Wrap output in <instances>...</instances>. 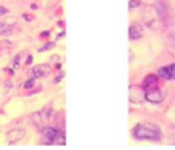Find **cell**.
<instances>
[{"label": "cell", "mask_w": 175, "mask_h": 150, "mask_svg": "<svg viewBox=\"0 0 175 150\" xmlns=\"http://www.w3.org/2000/svg\"><path fill=\"white\" fill-rule=\"evenodd\" d=\"M134 136L137 139H146V141H158L161 138V130L154 126V124H146V122H141V124H137L134 127Z\"/></svg>", "instance_id": "1"}, {"label": "cell", "mask_w": 175, "mask_h": 150, "mask_svg": "<svg viewBox=\"0 0 175 150\" xmlns=\"http://www.w3.org/2000/svg\"><path fill=\"white\" fill-rule=\"evenodd\" d=\"M146 100L149 103L158 104L164 100V91H161L158 86H155V87H152V89L146 91Z\"/></svg>", "instance_id": "2"}, {"label": "cell", "mask_w": 175, "mask_h": 150, "mask_svg": "<svg viewBox=\"0 0 175 150\" xmlns=\"http://www.w3.org/2000/svg\"><path fill=\"white\" fill-rule=\"evenodd\" d=\"M59 135V130L54 129V127H46L43 130V138H42V143L46 146H51L55 143V138Z\"/></svg>", "instance_id": "3"}, {"label": "cell", "mask_w": 175, "mask_h": 150, "mask_svg": "<svg viewBox=\"0 0 175 150\" xmlns=\"http://www.w3.org/2000/svg\"><path fill=\"white\" fill-rule=\"evenodd\" d=\"M158 77L164 78V80H175V63L161 67L158 70Z\"/></svg>", "instance_id": "4"}, {"label": "cell", "mask_w": 175, "mask_h": 150, "mask_svg": "<svg viewBox=\"0 0 175 150\" xmlns=\"http://www.w3.org/2000/svg\"><path fill=\"white\" fill-rule=\"evenodd\" d=\"M25 133H26L25 129H14V130H11V132L8 133V143H9V144L18 143L20 139L25 138Z\"/></svg>", "instance_id": "5"}, {"label": "cell", "mask_w": 175, "mask_h": 150, "mask_svg": "<svg viewBox=\"0 0 175 150\" xmlns=\"http://www.w3.org/2000/svg\"><path fill=\"white\" fill-rule=\"evenodd\" d=\"M32 77L34 78H42V77H46L49 72V66L48 64H40V66H35L32 67Z\"/></svg>", "instance_id": "6"}, {"label": "cell", "mask_w": 175, "mask_h": 150, "mask_svg": "<svg viewBox=\"0 0 175 150\" xmlns=\"http://www.w3.org/2000/svg\"><path fill=\"white\" fill-rule=\"evenodd\" d=\"M143 35V28L140 25H132L129 28V38L131 40H138Z\"/></svg>", "instance_id": "7"}, {"label": "cell", "mask_w": 175, "mask_h": 150, "mask_svg": "<svg viewBox=\"0 0 175 150\" xmlns=\"http://www.w3.org/2000/svg\"><path fill=\"white\" fill-rule=\"evenodd\" d=\"M157 86V75H149V77H146L144 78V83H143V87L146 91H149L152 89V87Z\"/></svg>", "instance_id": "8"}, {"label": "cell", "mask_w": 175, "mask_h": 150, "mask_svg": "<svg viewBox=\"0 0 175 150\" xmlns=\"http://www.w3.org/2000/svg\"><path fill=\"white\" fill-rule=\"evenodd\" d=\"M54 144H59V146H64V144H66V139H64V135L62 133V132H59V135H57V138H55Z\"/></svg>", "instance_id": "9"}, {"label": "cell", "mask_w": 175, "mask_h": 150, "mask_svg": "<svg viewBox=\"0 0 175 150\" xmlns=\"http://www.w3.org/2000/svg\"><path fill=\"white\" fill-rule=\"evenodd\" d=\"M141 5V0H131L129 2V9H134V8H138Z\"/></svg>", "instance_id": "10"}, {"label": "cell", "mask_w": 175, "mask_h": 150, "mask_svg": "<svg viewBox=\"0 0 175 150\" xmlns=\"http://www.w3.org/2000/svg\"><path fill=\"white\" fill-rule=\"evenodd\" d=\"M9 31H11V29H9V26L6 23L0 25V34H9Z\"/></svg>", "instance_id": "11"}, {"label": "cell", "mask_w": 175, "mask_h": 150, "mask_svg": "<svg viewBox=\"0 0 175 150\" xmlns=\"http://www.w3.org/2000/svg\"><path fill=\"white\" fill-rule=\"evenodd\" d=\"M32 84H34V80H29L25 83V87H32Z\"/></svg>", "instance_id": "12"}, {"label": "cell", "mask_w": 175, "mask_h": 150, "mask_svg": "<svg viewBox=\"0 0 175 150\" xmlns=\"http://www.w3.org/2000/svg\"><path fill=\"white\" fill-rule=\"evenodd\" d=\"M49 48H52V43H51V45H49V43H48V45H45V48H42V51H45V49H49Z\"/></svg>", "instance_id": "13"}, {"label": "cell", "mask_w": 175, "mask_h": 150, "mask_svg": "<svg viewBox=\"0 0 175 150\" xmlns=\"http://www.w3.org/2000/svg\"><path fill=\"white\" fill-rule=\"evenodd\" d=\"M25 20H28V22L32 20V15H26V14H25Z\"/></svg>", "instance_id": "14"}, {"label": "cell", "mask_w": 175, "mask_h": 150, "mask_svg": "<svg viewBox=\"0 0 175 150\" xmlns=\"http://www.w3.org/2000/svg\"><path fill=\"white\" fill-rule=\"evenodd\" d=\"M6 12H8V11L5 9V8H0V15H2V14H6Z\"/></svg>", "instance_id": "15"}]
</instances>
